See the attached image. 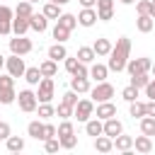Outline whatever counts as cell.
<instances>
[{
  "label": "cell",
  "mask_w": 155,
  "mask_h": 155,
  "mask_svg": "<svg viewBox=\"0 0 155 155\" xmlns=\"http://www.w3.org/2000/svg\"><path fill=\"white\" fill-rule=\"evenodd\" d=\"M138 92H140V90H138L136 85L128 82V85L121 90V97H124V102H136V99H138Z\"/></svg>",
  "instance_id": "74e56055"
},
{
  "label": "cell",
  "mask_w": 155,
  "mask_h": 155,
  "mask_svg": "<svg viewBox=\"0 0 155 155\" xmlns=\"http://www.w3.org/2000/svg\"><path fill=\"white\" fill-rule=\"evenodd\" d=\"M85 133H87V136H92V138L102 136V133H104V121H102L99 116L87 119V121H85Z\"/></svg>",
  "instance_id": "5bb4252c"
},
{
  "label": "cell",
  "mask_w": 155,
  "mask_h": 155,
  "mask_svg": "<svg viewBox=\"0 0 155 155\" xmlns=\"http://www.w3.org/2000/svg\"><path fill=\"white\" fill-rule=\"evenodd\" d=\"M94 150H97V153H111V150H114V138H109L107 133L97 136V138H94Z\"/></svg>",
  "instance_id": "ffe728a7"
},
{
  "label": "cell",
  "mask_w": 155,
  "mask_h": 155,
  "mask_svg": "<svg viewBox=\"0 0 155 155\" xmlns=\"http://www.w3.org/2000/svg\"><path fill=\"white\" fill-rule=\"evenodd\" d=\"M56 114H58L61 119H70V116L75 114V107H70V104H65V102H61V104L56 107Z\"/></svg>",
  "instance_id": "ab89813d"
},
{
  "label": "cell",
  "mask_w": 155,
  "mask_h": 155,
  "mask_svg": "<svg viewBox=\"0 0 155 155\" xmlns=\"http://www.w3.org/2000/svg\"><path fill=\"white\" fill-rule=\"evenodd\" d=\"M107 58H109L107 65H109L111 73L126 70V63H128V58H131V39H128V36H119L116 44L111 46V53H109Z\"/></svg>",
  "instance_id": "6da1fadb"
},
{
  "label": "cell",
  "mask_w": 155,
  "mask_h": 155,
  "mask_svg": "<svg viewBox=\"0 0 155 155\" xmlns=\"http://www.w3.org/2000/svg\"><path fill=\"white\" fill-rule=\"evenodd\" d=\"M61 102H65V104H70V107H75L80 99H78V92L75 90H68V92H63V97H61Z\"/></svg>",
  "instance_id": "b9f144b4"
},
{
  "label": "cell",
  "mask_w": 155,
  "mask_h": 155,
  "mask_svg": "<svg viewBox=\"0 0 155 155\" xmlns=\"http://www.w3.org/2000/svg\"><path fill=\"white\" fill-rule=\"evenodd\" d=\"M29 2H39V0H29Z\"/></svg>",
  "instance_id": "91938a15"
},
{
  "label": "cell",
  "mask_w": 155,
  "mask_h": 155,
  "mask_svg": "<svg viewBox=\"0 0 155 155\" xmlns=\"http://www.w3.org/2000/svg\"><path fill=\"white\" fill-rule=\"evenodd\" d=\"M150 75H153V78H155V63H153V68H150Z\"/></svg>",
  "instance_id": "680465c9"
},
{
  "label": "cell",
  "mask_w": 155,
  "mask_h": 155,
  "mask_svg": "<svg viewBox=\"0 0 155 155\" xmlns=\"http://www.w3.org/2000/svg\"><path fill=\"white\" fill-rule=\"evenodd\" d=\"M44 148H46V153H58V148H61V140H58V136H56V138H48V140H44Z\"/></svg>",
  "instance_id": "7bdbcfd3"
},
{
  "label": "cell",
  "mask_w": 155,
  "mask_h": 155,
  "mask_svg": "<svg viewBox=\"0 0 155 155\" xmlns=\"http://www.w3.org/2000/svg\"><path fill=\"white\" fill-rule=\"evenodd\" d=\"M70 90H75L78 94H87V92L92 90V85H90V78L73 75V78H70Z\"/></svg>",
  "instance_id": "2e32d148"
},
{
  "label": "cell",
  "mask_w": 155,
  "mask_h": 155,
  "mask_svg": "<svg viewBox=\"0 0 155 155\" xmlns=\"http://www.w3.org/2000/svg\"><path fill=\"white\" fill-rule=\"evenodd\" d=\"M48 58H53L56 63H58V61H65V58H68V48H65V44L56 41V44L48 48Z\"/></svg>",
  "instance_id": "cb8c5ba5"
},
{
  "label": "cell",
  "mask_w": 155,
  "mask_h": 155,
  "mask_svg": "<svg viewBox=\"0 0 155 155\" xmlns=\"http://www.w3.org/2000/svg\"><path fill=\"white\" fill-rule=\"evenodd\" d=\"M17 104H19V109H22L24 114H31V111H36V107H39V97H36V92H31V90H19Z\"/></svg>",
  "instance_id": "3957f363"
},
{
  "label": "cell",
  "mask_w": 155,
  "mask_h": 155,
  "mask_svg": "<svg viewBox=\"0 0 155 155\" xmlns=\"http://www.w3.org/2000/svg\"><path fill=\"white\" fill-rule=\"evenodd\" d=\"M148 15L155 19V0H150V10H148Z\"/></svg>",
  "instance_id": "db71d44e"
},
{
  "label": "cell",
  "mask_w": 155,
  "mask_h": 155,
  "mask_svg": "<svg viewBox=\"0 0 155 155\" xmlns=\"http://www.w3.org/2000/svg\"><path fill=\"white\" fill-rule=\"evenodd\" d=\"M27 136H31L34 140H44V121L41 119H34L27 124Z\"/></svg>",
  "instance_id": "d6986e66"
},
{
  "label": "cell",
  "mask_w": 155,
  "mask_h": 155,
  "mask_svg": "<svg viewBox=\"0 0 155 155\" xmlns=\"http://www.w3.org/2000/svg\"><path fill=\"white\" fill-rule=\"evenodd\" d=\"M48 2H56V5H68L70 0H48Z\"/></svg>",
  "instance_id": "11a10c76"
},
{
  "label": "cell",
  "mask_w": 155,
  "mask_h": 155,
  "mask_svg": "<svg viewBox=\"0 0 155 155\" xmlns=\"http://www.w3.org/2000/svg\"><path fill=\"white\" fill-rule=\"evenodd\" d=\"M56 136H58V126H53V124H44V140L56 138Z\"/></svg>",
  "instance_id": "ee69618b"
},
{
  "label": "cell",
  "mask_w": 155,
  "mask_h": 155,
  "mask_svg": "<svg viewBox=\"0 0 155 155\" xmlns=\"http://www.w3.org/2000/svg\"><path fill=\"white\" fill-rule=\"evenodd\" d=\"M5 145H7L10 153H22V150H24V138H22V136H10V138L5 140Z\"/></svg>",
  "instance_id": "d6a6232c"
},
{
  "label": "cell",
  "mask_w": 155,
  "mask_h": 155,
  "mask_svg": "<svg viewBox=\"0 0 155 155\" xmlns=\"http://www.w3.org/2000/svg\"><path fill=\"white\" fill-rule=\"evenodd\" d=\"M51 34H53V39H56V41L65 44V41H68V36H70V29H65L63 24H58V22H56V27H53V31H51Z\"/></svg>",
  "instance_id": "8d00e7d4"
},
{
  "label": "cell",
  "mask_w": 155,
  "mask_h": 155,
  "mask_svg": "<svg viewBox=\"0 0 155 155\" xmlns=\"http://www.w3.org/2000/svg\"><path fill=\"white\" fill-rule=\"evenodd\" d=\"M153 80L150 73H138V75H131V85H136L138 90H145V85Z\"/></svg>",
  "instance_id": "d590c367"
},
{
  "label": "cell",
  "mask_w": 155,
  "mask_h": 155,
  "mask_svg": "<svg viewBox=\"0 0 155 155\" xmlns=\"http://www.w3.org/2000/svg\"><path fill=\"white\" fill-rule=\"evenodd\" d=\"M90 97H92L97 104H99V102H109V99L114 97V85L107 82V80H104V82H97V85L90 90Z\"/></svg>",
  "instance_id": "5b68a950"
},
{
  "label": "cell",
  "mask_w": 155,
  "mask_h": 155,
  "mask_svg": "<svg viewBox=\"0 0 155 155\" xmlns=\"http://www.w3.org/2000/svg\"><path fill=\"white\" fill-rule=\"evenodd\" d=\"M68 133H75V128H73V121L70 119H63L58 124V136H68Z\"/></svg>",
  "instance_id": "60d3db41"
},
{
  "label": "cell",
  "mask_w": 155,
  "mask_h": 155,
  "mask_svg": "<svg viewBox=\"0 0 155 155\" xmlns=\"http://www.w3.org/2000/svg\"><path fill=\"white\" fill-rule=\"evenodd\" d=\"M41 78H44V75H41L39 65H31V68H27V70H24V80H27L29 85H34V87L41 82Z\"/></svg>",
  "instance_id": "f1b7e54d"
},
{
  "label": "cell",
  "mask_w": 155,
  "mask_h": 155,
  "mask_svg": "<svg viewBox=\"0 0 155 155\" xmlns=\"http://www.w3.org/2000/svg\"><path fill=\"white\" fill-rule=\"evenodd\" d=\"M17 102V92H15V78L7 73V75H0V104H12Z\"/></svg>",
  "instance_id": "7a4b0ae2"
},
{
  "label": "cell",
  "mask_w": 155,
  "mask_h": 155,
  "mask_svg": "<svg viewBox=\"0 0 155 155\" xmlns=\"http://www.w3.org/2000/svg\"><path fill=\"white\" fill-rule=\"evenodd\" d=\"M53 94H56L53 78H41V82L36 85V97H39V102H51Z\"/></svg>",
  "instance_id": "ba28073f"
},
{
  "label": "cell",
  "mask_w": 155,
  "mask_h": 155,
  "mask_svg": "<svg viewBox=\"0 0 155 155\" xmlns=\"http://www.w3.org/2000/svg\"><path fill=\"white\" fill-rule=\"evenodd\" d=\"M133 148H136V153H150L153 150V138L145 136V133H140V136L133 138Z\"/></svg>",
  "instance_id": "44dd1931"
},
{
  "label": "cell",
  "mask_w": 155,
  "mask_h": 155,
  "mask_svg": "<svg viewBox=\"0 0 155 155\" xmlns=\"http://www.w3.org/2000/svg\"><path fill=\"white\" fill-rule=\"evenodd\" d=\"M56 22H58V24H63L65 29H70V31H73V29L78 27V15H70V12H63V15H61V17L56 19Z\"/></svg>",
  "instance_id": "836d02e7"
},
{
  "label": "cell",
  "mask_w": 155,
  "mask_h": 155,
  "mask_svg": "<svg viewBox=\"0 0 155 155\" xmlns=\"http://www.w3.org/2000/svg\"><path fill=\"white\" fill-rule=\"evenodd\" d=\"M63 63H65V70H68V73H70V75H73V73H75V68H78V63H80V61H78V56H75V58H73V56H68V58H65V61H63Z\"/></svg>",
  "instance_id": "bcb514c9"
},
{
  "label": "cell",
  "mask_w": 155,
  "mask_h": 155,
  "mask_svg": "<svg viewBox=\"0 0 155 155\" xmlns=\"http://www.w3.org/2000/svg\"><path fill=\"white\" fill-rule=\"evenodd\" d=\"M73 75H80V78H90V68H87V63H78V68H75V73Z\"/></svg>",
  "instance_id": "c3c4849f"
},
{
  "label": "cell",
  "mask_w": 155,
  "mask_h": 155,
  "mask_svg": "<svg viewBox=\"0 0 155 155\" xmlns=\"http://www.w3.org/2000/svg\"><path fill=\"white\" fill-rule=\"evenodd\" d=\"M97 10H114V0H97Z\"/></svg>",
  "instance_id": "f907efd6"
},
{
  "label": "cell",
  "mask_w": 155,
  "mask_h": 155,
  "mask_svg": "<svg viewBox=\"0 0 155 155\" xmlns=\"http://www.w3.org/2000/svg\"><path fill=\"white\" fill-rule=\"evenodd\" d=\"M145 97H148V99H155V78L145 85Z\"/></svg>",
  "instance_id": "681fc988"
},
{
  "label": "cell",
  "mask_w": 155,
  "mask_h": 155,
  "mask_svg": "<svg viewBox=\"0 0 155 155\" xmlns=\"http://www.w3.org/2000/svg\"><path fill=\"white\" fill-rule=\"evenodd\" d=\"M121 2H124V5H133L136 0H121Z\"/></svg>",
  "instance_id": "6f0895ef"
},
{
  "label": "cell",
  "mask_w": 155,
  "mask_h": 155,
  "mask_svg": "<svg viewBox=\"0 0 155 155\" xmlns=\"http://www.w3.org/2000/svg\"><path fill=\"white\" fill-rule=\"evenodd\" d=\"M61 7H63V5H56V2H48V0H46V5H44V10H41V12H44L48 19H58V17L63 15V10H61Z\"/></svg>",
  "instance_id": "4dcf8cb0"
},
{
  "label": "cell",
  "mask_w": 155,
  "mask_h": 155,
  "mask_svg": "<svg viewBox=\"0 0 155 155\" xmlns=\"http://www.w3.org/2000/svg\"><path fill=\"white\" fill-rule=\"evenodd\" d=\"M29 27H31V31L44 34V31L48 29V17H46L44 12H41V15H36V12H34V15L29 17Z\"/></svg>",
  "instance_id": "9a60e30c"
},
{
  "label": "cell",
  "mask_w": 155,
  "mask_h": 155,
  "mask_svg": "<svg viewBox=\"0 0 155 155\" xmlns=\"http://www.w3.org/2000/svg\"><path fill=\"white\" fill-rule=\"evenodd\" d=\"M29 29H31V27H29V19H27V17H15V19H12V34L24 36Z\"/></svg>",
  "instance_id": "484cf974"
},
{
  "label": "cell",
  "mask_w": 155,
  "mask_h": 155,
  "mask_svg": "<svg viewBox=\"0 0 155 155\" xmlns=\"http://www.w3.org/2000/svg\"><path fill=\"white\" fill-rule=\"evenodd\" d=\"M82 7H97V0H78Z\"/></svg>",
  "instance_id": "f5cc1de1"
},
{
  "label": "cell",
  "mask_w": 155,
  "mask_h": 155,
  "mask_svg": "<svg viewBox=\"0 0 155 155\" xmlns=\"http://www.w3.org/2000/svg\"><path fill=\"white\" fill-rule=\"evenodd\" d=\"M92 48H94L97 58H99V56L104 58V56H109V53H111V41H109V39H104V36H99V39L92 44Z\"/></svg>",
  "instance_id": "603a6c76"
},
{
  "label": "cell",
  "mask_w": 155,
  "mask_h": 155,
  "mask_svg": "<svg viewBox=\"0 0 155 155\" xmlns=\"http://www.w3.org/2000/svg\"><path fill=\"white\" fill-rule=\"evenodd\" d=\"M34 15V2H29V0H22V2H17V7H15V17H31Z\"/></svg>",
  "instance_id": "83f0119b"
},
{
  "label": "cell",
  "mask_w": 155,
  "mask_h": 155,
  "mask_svg": "<svg viewBox=\"0 0 155 155\" xmlns=\"http://www.w3.org/2000/svg\"><path fill=\"white\" fill-rule=\"evenodd\" d=\"M94 116H99L102 121H107V119H111V116H116V104L109 99V102H99L97 104V109H94Z\"/></svg>",
  "instance_id": "4fadbf2b"
},
{
  "label": "cell",
  "mask_w": 155,
  "mask_h": 155,
  "mask_svg": "<svg viewBox=\"0 0 155 155\" xmlns=\"http://www.w3.org/2000/svg\"><path fill=\"white\" fill-rule=\"evenodd\" d=\"M12 136V128H10V124L7 121H0V140H7Z\"/></svg>",
  "instance_id": "7dc6e473"
},
{
  "label": "cell",
  "mask_w": 155,
  "mask_h": 155,
  "mask_svg": "<svg viewBox=\"0 0 155 155\" xmlns=\"http://www.w3.org/2000/svg\"><path fill=\"white\" fill-rule=\"evenodd\" d=\"M153 27H155V19H153L150 15H138V19H136V29H138L140 34H150Z\"/></svg>",
  "instance_id": "7402d4cb"
},
{
  "label": "cell",
  "mask_w": 155,
  "mask_h": 155,
  "mask_svg": "<svg viewBox=\"0 0 155 155\" xmlns=\"http://www.w3.org/2000/svg\"><path fill=\"white\" fill-rule=\"evenodd\" d=\"M31 48H34V44H31V39H27V36H17V34H15V39H10V53L27 56V53H31Z\"/></svg>",
  "instance_id": "52a82bcc"
},
{
  "label": "cell",
  "mask_w": 155,
  "mask_h": 155,
  "mask_svg": "<svg viewBox=\"0 0 155 155\" xmlns=\"http://www.w3.org/2000/svg\"><path fill=\"white\" fill-rule=\"evenodd\" d=\"M150 68H153V61H150L148 56H140V58H128V63H126V70H128V75L150 73Z\"/></svg>",
  "instance_id": "8992f818"
},
{
  "label": "cell",
  "mask_w": 155,
  "mask_h": 155,
  "mask_svg": "<svg viewBox=\"0 0 155 155\" xmlns=\"http://www.w3.org/2000/svg\"><path fill=\"white\" fill-rule=\"evenodd\" d=\"M78 121H87V119H92L94 116V99H80L78 104H75V114H73Z\"/></svg>",
  "instance_id": "9c48e42d"
},
{
  "label": "cell",
  "mask_w": 155,
  "mask_h": 155,
  "mask_svg": "<svg viewBox=\"0 0 155 155\" xmlns=\"http://www.w3.org/2000/svg\"><path fill=\"white\" fill-rule=\"evenodd\" d=\"M114 148L119 153H131L133 150V136H126V133H119L114 138Z\"/></svg>",
  "instance_id": "ac0fdd59"
},
{
  "label": "cell",
  "mask_w": 155,
  "mask_h": 155,
  "mask_svg": "<svg viewBox=\"0 0 155 155\" xmlns=\"http://www.w3.org/2000/svg\"><path fill=\"white\" fill-rule=\"evenodd\" d=\"M58 140H61V148H63V150H73V148L78 145V136H75V133H68V136H58Z\"/></svg>",
  "instance_id": "f35d334b"
},
{
  "label": "cell",
  "mask_w": 155,
  "mask_h": 155,
  "mask_svg": "<svg viewBox=\"0 0 155 155\" xmlns=\"http://www.w3.org/2000/svg\"><path fill=\"white\" fill-rule=\"evenodd\" d=\"M128 111H131L133 119H143V116L148 114V111H145V102H138V99H136V102H128Z\"/></svg>",
  "instance_id": "e575fe53"
},
{
  "label": "cell",
  "mask_w": 155,
  "mask_h": 155,
  "mask_svg": "<svg viewBox=\"0 0 155 155\" xmlns=\"http://www.w3.org/2000/svg\"><path fill=\"white\" fill-rule=\"evenodd\" d=\"M12 19H15V10L10 5H0V36L12 34Z\"/></svg>",
  "instance_id": "30bf717a"
},
{
  "label": "cell",
  "mask_w": 155,
  "mask_h": 155,
  "mask_svg": "<svg viewBox=\"0 0 155 155\" xmlns=\"http://www.w3.org/2000/svg\"><path fill=\"white\" fill-rule=\"evenodd\" d=\"M138 121H140V133H145V136L153 138V136H155V116H148V114H145V116L138 119Z\"/></svg>",
  "instance_id": "f546056e"
},
{
  "label": "cell",
  "mask_w": 155,
  "mask_h": 155,
  "mask_svg": "<svg viewBox=\"0 0 155 155\" xmlns=\"http://www.w3.org/2000/svg\"><path fill=\"white\" fill-rule=\"evenodd\" d=\"M5 70H7L12 78H24V70H27L24 58L17 56V53H10V56L5 58Z\"/></svg>",
  "instance_id": "277c9868"
},
{
  "label": "cell",
  "mask_w": 155,
  "mask_h": 155,
  "mask_svg": "<svg viewBox=\"0 0 155 155\" xmlns=\"http://www.w3.org/2000/svg\"><path fill=\"white\" fill-rule=\"evenodd\" d=\"M97 22H99V17H97V10H94V7H82V10H80V15H78V24H80V27L90 29V27H94Z\"/></svg>",
  "instance_id": "8fae6325"
},
{
  "label": "cell",
  "mask_w": 155,
  "mask_h": 155,
  "mask_svg": "<svg viewBox=\"0 0 155 155\" xmlns=\"http://www.w3.org/2000/svg\"><path fill=\"white\" fill-rule=\"evenodd\" d=\"M109 65H104V63H92L90 65V80H94V82H104L107 78H109Z\"/></svg>",
  "instance_id": "7c38bea8"
},
{
  "label": "cell",
  "mask_w": 155,
  "mask_h": 155,
  "mask_svg": "<svg viewBox=\"0 0 155 155\" xmlns=\"http://www.w3.org/2000/svg\"><path fill=\"white\" fill-rule=\"evenodd\" d=\"M39 70H41L44 78H56V73H58V63H56L53 58H46V61L39 63Z\"/></svg>",
  "instance_id": "d4e9b609"
},
{
  "label": "cell",
  "mask_w": 155,
  "mask_h": 155,
  "mask_svg": "<svg viewBox=\"0 0 155 155\" xmlns=\"http://www.w3.org/2000/svg\"><path fill=\"white\" fill-rule=\"evenodd\" d=\"M5 58H7V56H2V53H0V70L5 68Z\"/></svg>",
  "instance_id": "9f6ffc18"
},
{
  "label": "cell",
  "mask_w": 155,
  "mask_h": 155,
  "mask_svg": "<svg viewBox=\"0 0 155 155\" xmlns=\"http://www.w3.org/2000/svg\"><path fill=\"white\" fill-rule=\"evenodd\" d=\"M104 133H107L109 138H116L119 133H124V124H121L116 116H111V119L104 121Z\"/></svg>",
  "instance_id": "e0dca14e"
},
{
  "label": "cell",
  "mask_w": 155,
  "mask_h": 155,
  "mask_svg": "<svg viewBox=\"0 0 155 155\" xmlns=\"http://www.w3.org/2000/svg\"><path fill=\"white\" fill-rule=\"evenodd\" d=\"M36 114H39V119H51V116H56V107L51 102H39Z\"/></svg>",
  "instance_id": "1f68e13d"
},
{
  "label": "cell",
  "mask_w": 155,
  "mask_h": 155,
  "mask_svg": "<svg viewBox=\"0 0 155 155\" xmlns=\"http://www.w3.org/2000/svg\"><path fill=\"white\" fill-rule=\"evenodd\" d=\"M145 111H148V116H155V99L145 102Z\"/></svg>",
  "instance_id": "816d5d0a"
},
{
  "label": "cell",
  "mask_w": 155,
  "mask_h": 155,
  "mask_svg": "<svg viewBox=\"0 0 155 155\" xmlns=\"http://www.w3.org/2000/svg\"><path fill=\"white\" fill-rule=\"evenodd\" d=\"M150 10V0H136V12L138 15H148Z\"/></svg>",
  "instance_id": "f6af8a7d"
},
{
  "label": "cell",
  "mask_w": 155,
  "mask_h": 155,
  "mask_svg": "<svg viewBox=\"0 0 155 155\" xmlns=\"http://www.w3.org/2000/svg\"><path fill=\"white\" fill-rule=\"evenodd\" d=\"M75 56H78V61H80V63H87V65H90V63H94V58H97V53H94V48H92V46H80Z\"/></svg>",
  "instance_id": "4316f807"
}]
</instances>
